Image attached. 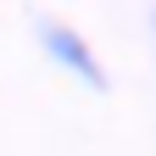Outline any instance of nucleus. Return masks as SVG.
I'll use <instances>...</instances> for the list:
<instances>
[{"label": "nucleus", "mask_w": 156, "mask_h": 156, "mask_svg": "<svg viewBox=\"0 0 156 156\" xmlns=\"http://www.w3.org/2000/svg\"><path fill=\"white\" fill-rule=\"evenodd\" d=\"M34 39H39V50H45L62 73H73L78 84H89V89H106V67H101L95 45H89L78 28L56 23V17H34Z\"/></svg>", "instance_id": "obj_1"}]
</instances>
